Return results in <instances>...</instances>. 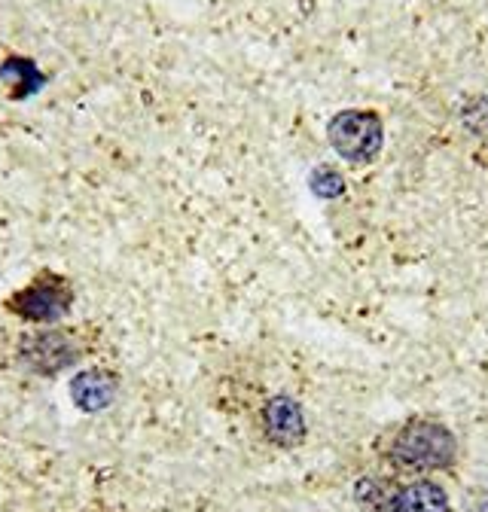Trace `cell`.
I'll return each mask as SVG.
<instances>
[{"instance_id": "1", "label": "cell", "mask_w": 488, "mask_h": 512, "mask_svg": "<svg viewBox=\"0 0 488 512\" xmlns=\"http://www.w3.org/2000/svg\"><path fill=\"white\" fill-rule=\"evenodd\" d=\"M391 464L409 473H427L449 467L455 458V436L434 421H412L400 427L391 442Z\"/></svg>"}, {"instance_id": "2", "label": "cell", "mask_w": 488, "mask_h": 512, "mask_svg": "<svg viewBox=\"0 0 488 512\" xmlns=\"http://www.w3.org/2000/svg\"><path fill=\"white\" fill-rule=\"evenodd\" d=\"M394 512H449V497L434 482H415L394 500Z\"/></svg>"}, {"instance_id": "3", "label": "cell", "mask_w": 488, "mask_h": 512, "mask_svg": "<svg viewBox=\"0 0 488 512\" xmlns=\"http://www.w3.org/2000/svg\"><path fill=\"white\" fill-rule=\"evenodd\" d=\"M16 299H28L31 302V308H28V314L31 317H52L58 308V302H68V293H61V284H55V287H43V284H31L28 290H22V296H16Z\"/></svg>"}]
</instances>
